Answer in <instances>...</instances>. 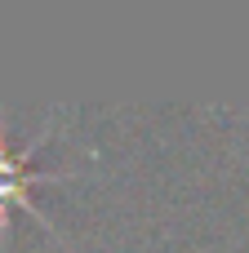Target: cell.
Returning a JSON list of instances; mask_svg holds the SVG:
<instances>
[{
	"mask_svg": "<svg viewBox=\"0 0 249 253\" xmlns=\"http://www.w3.org/2000/svg\"><path fill=\"white\" fill-rule=\"evenodd\" d=\"M31 156H36V147L22 151V156H13V151L4 147V125H0V231H4V209H9V205L31 209V182L45 178V173H31V169H27Z\"/></svg>",
	"mask_w": 249,
	"mask_h": 253,
	"instance_id": "1",
	"label": "cell"
}]
</instances>
